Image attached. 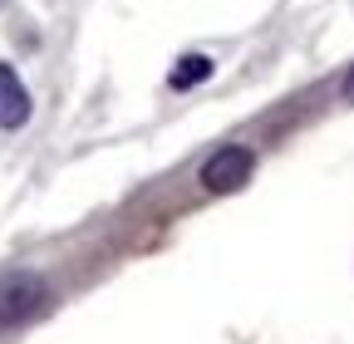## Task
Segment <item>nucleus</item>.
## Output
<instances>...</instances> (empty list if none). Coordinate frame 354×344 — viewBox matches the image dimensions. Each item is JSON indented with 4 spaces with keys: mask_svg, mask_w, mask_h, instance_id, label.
<instances>
[{
    "mask_svg": "<svg viewBox=\"0 0 354 344\" xmlns=\"http://www.w3.org/2000/svg\"><path fill=\"white\" fill-rule=\"evenodd\" d=\"M44 300H50V290H44L39 276H30V271L0 276V329H15V325L35 320L44 310Z\"/></svg>",
    "mask_w": 354,
    "mask_h": 344,
    "instance_id": "f257e3e1",
    "label": "nucleus"
},
{
    "mask_svg": "<svg viewBox=\"0 0 354 344\" xmlns=\"http://www.w3.org/2000/svg\"><path fill=\"white\" fill-rule=\"evenodd\" d=\"M251 167H256V153H251V148H236V143H232V148H216V153L202 162V187L216 192V197H221V192H236V187L251 178Z\"/></svg>",
    "mask_w": 354,
    "mask_h": 344,
    "instance_id": "f03ea898",
    "label": "nucleus"
},
{
    "mask_svg": "<svg viewBox=\"0 0 354 344\" xmlns=\"http://www.w3.org/2000/svg\"><path fill=\"white\" fill-rule=\"evenodd\" d=\"M30 118V89L20 84V74L0 59V128H25Z\"/></svg>",
    "mask_w": 354,
    "mask_h": 344,
    "instance_id": "7ed1b4c3",
    "label": "nucleus"
},
{
    "mask_svg": "<svg viewBox=\"0 0 354 344\" xmlns=\"http://www.w3.org/2000/svg\"><path fill=\"white\" fill-rule=\"evenodd\" d=\"M207 74H212V59L207 55H183L177 69L167 74V84H172V89H192V84H202Z\"/></svg>",
    "mask_w": 354,
    "mask_h": 344,
    "instance_id": "20e7f679",
    "label": "nucleus"
},
{
    "mask_svg": "<svg viewBox=\"0 0 354 344\" xmlns=\"http://www.w3.org/2000/svg\"><path fill=\"white\" fill-rule=\"evenodd\" d=\"M339 94H344V104H354V69L344 74V84H339Z\"/></svg>",
    "mask_w": 354,
    "mask_h": 344,
    "instance_id": "39448f33",
    "label": "nucleus"
},
{
    "mask_svg": "<svg viewBox=\"0 0 354 344\" xmlns=\"http://www.w3.org/2000/svg\"><path fill=\"white\" fill-rule=\"evenodd\" d=\"M0 6H6V0H0Z\"/></svg>",
    "mask_w": 354,
    "mask_h": 344,
    "instance_id": "423d86ee",
    "label": "nucleus"
}]
</instances>
